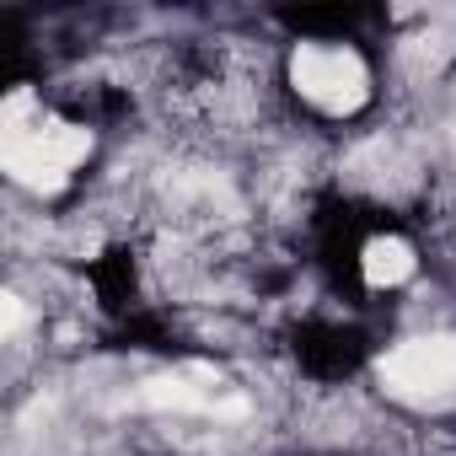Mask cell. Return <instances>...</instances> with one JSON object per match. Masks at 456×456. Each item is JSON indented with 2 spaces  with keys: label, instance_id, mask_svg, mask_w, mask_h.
<instances>
[{
  "label": "cell",
  "instance_id": "1",
  "mask_svg": "<svg viewBox=\"0 0 456 456\" xmlns=\"http://www.w3.org/2000/svg\"><path fill=\"white\" fill-rule=\"evenodd\" d=\"M86 151H92V134L81 124H65V118H49V124L38 118L33 129H6L12 177L28 188H44V193L65 188V177L86 161Z\"/></svg>",
  "mask_w": 456,
  "mask_h": 456
},
{
  "label": "cell",
  "instance_id": "2",
  "mask_svg": "<svg viewBox=\"0 0 456 456\" xmlns=\"http://www.w3.org/2000/svg\"><path fill=\"white\" fill-rule=\"evenodd\" d=\"M290 81L328 118H344V113H354L370 97V76H365L354 49H317V44H306L290 60Z\"/></svg>",
  "mask_w": 456,
  "mask_h": 456
},
{
  "label": "cell",
  "instance_id": "3",
  "mask_svg": "<svg viewBox=\"0 0 456 456\" xmlns=\"http://www.w3.org/2000/svg\"><path fill=\"white\" fill-rule=\"evenodd\" d=\"M381 387L403 403H435L456 392V333H424L381 360Z\"/></svg>",
  "mask_w": 456,
  "mask_h": 456
},
{
  "label": "cell",
  "instance_id": "4",
  "mask_svg": "<svg viewBox=\"0 0 456 456\" xmlns=\"http://www.w3.org/2000/svg\"><path fill=\"white\" fill-rule=\"evenodd\" d=\"M413 269H419V258H413V248L403 237H376L360 253V274H365L370 290H397V285L413 280Z\"/></svg>",
  "mask_w": 456,
  "mask_h": 456
}]
</instances>
